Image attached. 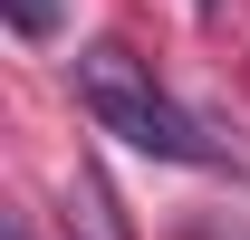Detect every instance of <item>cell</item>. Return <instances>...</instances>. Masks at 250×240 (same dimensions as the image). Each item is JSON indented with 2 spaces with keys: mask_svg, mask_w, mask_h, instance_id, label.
Here are the masks:
<instances>
[{
  "mask_svg": "<svg viewBox=\"0 0 250 240\" xmlns=\"http://www.w3.org/2000/svg\"><path fill=\"white\" fill-rule=\"evenodd\" d=\"M0 20H10V39H58V0H0Z\"/></svg>",
  "mask_w": 250,
  "mask_h": 240,
  "instance_id": "3957f363",
  "label": "cell"
},
{
  "mask_svg": "<svg viewBox=\"0 0 250 240\" xmlns=\"http://www.w3.org/2000/svg\"><path fill=\"white\" fill-rule=\"evenodd\" d=\"M0 240H29V221H20V211H10V221H0Z\"/></svg>",
  "mask_w": 250,
  "mask_h": 240,
  "instance_id": "277c9868",
  "label": "cell"
},
{
  "mask_svg": "<svg viewBox=\"0 0 250 240\" xmlns=\"http://www.w3.org/2000/svg\"><path fill=\"white\" fill-rule=\"evenodd\" d=\"M67 202H87V211H77V221H87V240H135V231H125V211H116V192H106L96 173L67 182Z\"/></svg>",
  "mask_w": 250,
  "mask_h": 240,
  "instance_id": "7a4b0ae2",
  "label": "cell"
},
{
  "mask_svg": "<svg viewBox=\"0 0 250 240\" xmlns=\"http://www.w3.org/2000/svg\"><path fill=\"white\" fill-rule=\"evenodd\" d=\"M77 106H87L106 135H125L135 154H154V163H221V154L202 144V125L154 87V67L135 58L125 39H87V48H77Z\"/></svg>",
  "mask_w": 250,
  "mask_h": 240,
  "instance_id": "6da1fadb",
  "label": "cell"
},
{
  "mask_svg": "<svg viewBox=\"0 0 250 240\" xmlns=\"http://www.w3.org/2000/svg\"><path fill=\"white\" fill-rule=\"evenodd\" d=\"M192 10H202V20H212V10H221V0H192Z\"/></svg>",
  "mask_w": 250,
  "mask_h": 240,
  "instance_id": "5b68a950",
  "label": "cell"
}]
</instances>
